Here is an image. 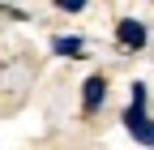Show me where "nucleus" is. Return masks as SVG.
Instances as JSON below:
<instances>
[{
  "instance_id": "nucleus-5",
  "label": "nucleus",
  "mask_w": 154,
  "mask_h": 150,
  "mask_svg": "<svg viewBox=\"0 0 154 150\" xmlns=\"http://www.w3.org/2000/svg\"><path fill=\"white\" fill-rule=\"evenodd\" d=\"M90 5V0H56V9H64V13H82Z\"/></svg>"
},
{
  "instance_id": "nucleus-1",
  "label": "nucleus",
  "mask_w": 154,
  "mask_h": 150,
  "mask_svg": "<svg viewBox=\"0 0 154 150\" xmlns=\"http://www.w3.org/2000/svg\"><path fill=\"white\" fill-rule=\"evenodd\" d=\"M124 129H128V133L133 137H137L141 146H154V120H150V111H146V103H137V99H133L128 107H124Z\"/></svg>"
},
{
  "instance_id": "nucleus-3",
  "label": "nucleus",
  "mask_w": 154,
  "mask_h": 150,
  "mask_svg": "<svg viewBox=\"0 0 154 150\" xmlns=\"http://www.w3.org/2000/svg\"><path fill=\"white\" fill-rule=\"evenodd\" d=\"M103 103H107V77L94 73V77H86V86H82V107L86 111H99Z\"/></svg>"
},
{
  "instance_id": "nucleus-4",
  "label": "nucleus",
  "mask_w": 154,
  "mask_h": 150,
  "mask_svg": "<svg viewBox=\"0 0 154 150\" xmlns=\"http://www.w3.org/2000/svg\"><path fill=\"white\" fill-rule=\"evenodd\" d=\"M82 34H56V39H51V52L56 56H82Z\"/></svg>"
},
{
  "instance_id": "nucleus-2",
  "label": "nucleus",
  "mask_w": 154,
  "mask_h": 150,
  "mask_svg": "<svg viewBox=\"0 0 154 150\" xmlns=\"http://www.w3.org/2000/svg\"><path fill=\"white\" fill-rule=\"evenodd\" d=\"M116 39H120V47H128V52H141L150 43V30L137 22V17H120V22H116Z\"/></svg>"
}]
</instances>
